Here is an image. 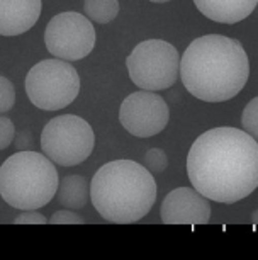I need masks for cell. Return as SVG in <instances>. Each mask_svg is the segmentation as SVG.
Returning <instances> with one entry per match:
<instances>
[{
  "instance_id": "obj_1",
  "label": "cell",
  "mask_w": 258,
  "mask_h": 260,
  "mask_svg": "<svg viewBox=\"0 0 258 260\" xmlns=\"http://www.w3.org/2000/svg\"><path fill=\"white\" fill-rule=\"evenodd\" d=\"M187 175L204 198L238 203L258 187V143L236 127L209 129L189 150Z\"/></svg>"
},
{
  "instance_id": "obj_2",
  "label": "cell",
  "mask_w": 258,
  "mask_h": 260,
  "mask_svg": "<svg viewBox=\"0 0 258 260\" xmlns=\"http://www.w3.org/2000/svg\"><path fill=\"white\" fill-rule=\"evenodd\" d=\"M180 75L191 95L204 102H225L246 85L250 61L240 41L207 34L194 39L183 51Z\"/></svg>"
},
{
  "instance_id": "obj_3",
  "label": "cell",
  "mask_w": 258,
  "mask_h": 260,
  "mask_svg": "<svg viewBox=\"0 0 258 260\" xmlns=\"http://www.w3.org/2000/svg\"><path fill=\"white\" fill-rule=\"evenodd\" d=\"M157 182L144 165L133 160H114L102 165L90 182L94 208L109 223L139 221L157 201Z\"/></svg>"
},
{
  "instance_id": "obj_4",
  "label": "cell",
  "mask_w": 258,
  "mask_h": 260,
  "mask_svg": "<svg viewBox=\"0 0 258 260\" xmlns=\"http://www.w3.org/2000/svg\"><path fill=\"white\" fill-rule=\"evenodd\" d=\"M58 184L55 164L38 151H17L0 167V196L21 211L46 206L55 198Z\"/></svg>"
},
{
  "instance_id": "obj_5",
  "label": "cell",
  "mask_w": 258,
  "mask_h": 260,
  "mask_svg": "<svg viewBox=\"0 0 258 260\" xmlns=\"http://www.w3.org/2000/svg\"><path fill=\"white\" fill-rule=\"evenodd\" d=\"M79 92V72L60 58L43 60L27 72L26 94L38 109H63L77 99Z\"/></svg>"
},
{
  "instance_id": "obj_6",
  "label": "cell",
  "mask_w": 258,
  "mask_h": 260,
  "mask_svg": "<svg viewBox=\"0 0 258 260\" xmlns=\"http://www.w3.org/2000/svg\"><path fill=\"white\" fill-rule=\"evenodd\" d=\"M131 80L141 90L158 92L170 89L180 73L177 48L163 39H146L126 60Z\"/></svg>"
},
{
  "instance_id": "obj_7",
  "label": "cell",
  "mask_w": 258,
  "mask_h": 260,
  "mask_svg": "<svg viewBox=\"0 0 258 260\" xmlns=\"http://www.w3.org/2000/svg\"><path fill=\"white\" fill-rule=\"evenodd\" d=\"M95 145V135L85 119L61 114L45 126L41 133V150L53 164L61 167L80 165L89 158Z\"/></svg>"
},
{
  "instance_id": "obj_8",
  "label": "cell",
  "mask_w": 258,
  "mask_h": 260,
  "mask_svg": "<svg viewBox=\"0 0 258 260\" xmlns=\"http://www.w3.org/2000/svg\"><path fill=\"white\" fill-rule=\"evenodd\" d=\"M48 51L65 61H79L89 56L95 46V29L87 16L61 12L48 22L45 31Z\"/></svg>"
},
{
  "instance_id": "obj_9",
  "label": "cell",
  "mask_w": 258,
  "mask_h": 260,
  "mask_svg": "<svg viewBox=\"0 0 258 260\" xmlns=\"http://www.w3.org/2000/svg\"><path fill=\"white\" fill-rule=\"evenodd\" d=\"M170 119L167 102L157 92L139 90L129 94L121 104L119 121L128 133L138 138H152L162 133Z\"/></svg>"
},
{
  "instance_id": "obj_10",
  "label": "cell",
  "mask_w": 258,
  "mask_h": 260,
  "mask_svg": "<svg viewBox=\"0 0 258 260\" xmlns=\"http://www.w3.org/2000/svg\"><path fill=\"white\" fill-rule=\"evenodd\" d=\"M162 221L165 224H207L211 219L209 199L192 187L170 190L163 199Z\"/></svg>"
},
{
  "instance_id": "obj_11",
  "label": "cell",
  "mask_w": 258,
  "mask_h": 260,
  "mask_svg": "<svg viewBox=\"0 0 258 260\" xmlns=\"http://www.w3.org/2000/svg\"><path fill=\"white\" fill-rule=\"evenodd\" d=\"M41 0H0V36H19L41 16Z\"/></svg>"
},
{
  "instance_id": "obj_12",
  "label": "cell",
  "mask_w": 258,
  "mask_h": 260,
  "mask_svg": "<svg viewBox=\"0 0 258 260\" xmlns=\"http://www.w3.org/2000/svg\"><path fill=\"white\" fill-rule=\"evenodd\" d=\"M207 19L221 24H236L255 11L258 0H194Z\"/></svg>"
},
{
  "instance_id": "obj_13",
  "label": "cell",
  "mask_w": 258,
  "mask_h": 260,
  "mask_svg": "<svg viewBox=\"0 0 258 260\" xmlns=\"http://www.w3.org/2000/svg\"><path fill=\"white\" fill-rule=\"evenodd\" d=\"M58 201L66 209H82L89 203V182L82 175H66L58 184Z\"/></svg>"
},
{
  "instance_id": "obj_14",
  "label": "cell",
  "mask_w": 258,
  "mask_h": 260,
  "mask_svg": "<svg viewBox=\"0 0 258 260\" xmlns=\"http://www.w3.org/2000/svg\"><path fill=\"white\" fill-rule=\"evenodd\" d=\"M84 11L90 21L109 24L118 17L119 2L118 0H85Z\"/></svg>"
},
{
  "instance_id": "obj_15",
  "label": "cell",
  "mask_w": 258,
  "mask_h": 260,
  "mask_svg": "<svg viewBox=\"0 0 258 260\" xmlns=\"http://www.w3.org/2000/svg\"><path fill=\"white\" fill-rule=\"evenodd\" d=\"M243 129L258 143V95L246 104L241 116Z\"/></svg>"
},
{
  "instance_id": "obj_16",
  "label": "cell",
  "mask_w": 258,
  "mask_h": 260,
  "mask_svg": "<svg viewBox=\"0 0 258 260\" xmlns=\"http://www.w3.org/2000/svg\"><path fill=\"white\" fill-rule=\"evenodd\" d=\"M143 165H144V169H148L152 174H162L168 167V156L163 150L152 148L144 153Z\"/></svg>"
},
{
  "instance_id": "obj_17",
  "label": "cell",
  "mask_w": 258,
  "mask_h": 260,
  "mask_svg": "<svg viewBox=\"0 0 258 260\" xmlns=\"http://www.w3.org/2000/svg\"><path fill=\"white\" fill-rule=\"evenodd\" d=\"M16 104V89L9 78L0 75V114L11 111Z\"/></svg>"
},
{
  "instance_id": "obj_18",
  "label": "cell",
  "mask_w": 258,
  "mask_h": 260,
  "mask_svg": "<svg viewBox=\"0 0 258 260\" xmlns=\"http://www.w3.org/2000/svg\"><path fill=\"white\" fill-rule=\"evenodd\" d=\"M48 223H51V224H84L85 219L77 213H73V209H61V211L53 213L51 218L48 219Z\"/></svg>"
},
{
  "instance_id": "obj_19",
  "label": "cell",
  "mask_w": 258,
  "mask_h": 260,
  "mask_svg": "<svg viewBox=\"0 0 258 260\" xmlns=\"http://www.w3.org/2000/svg\"><path fill=\"white\" fill-rule=\"evenodd\" d=\"M16 138V127L9 117L0 114V151L6 150Z\"/></svg>"
},
{
  "instance_id": "obj_20",
  "label": "cell",
  "mask_w": 258,
  "mask_h": 260,
  "mask_svg": "<svg viewBox=\"0 0 258 260\" xmlns=\"http://www.w3.org/2000/svg\"><path fill=\"white\" fill-rule=\"evenodd\" d=\"M14 223L16 224H45L48 223V219L41 213H38L36 209H27V211H22V213L14 219Z\"/></svg>"
},
{
  "instance_id": "obj_21",
  "label": "cell",
  "mask_w": 258,
  "mask_h": 260,
  "mask_svg": "<svg viewBox=\"0 0 258 260\" xmlns=\"http://www.w3.org/2000/svg\"><path fill=\"white\" fill-rule=\"evenodd\" d=\"M32 133L29 129H22L19 131L16 135V138H14V145H16V148L19 151H26V150H32Z\"/></svg>"
},
{
  "instance_id": "obj_22",
  "label": "cell",
  "mask_w": 258,
  "mask_h": 260,
  "mask_svg": "<svg viewBox=\"0 0 258 260\" xmlns=\"http://www.w3.org/2000/svg\"><path fill=\"white\" fill-rule=\"evenodd\" d=\"M251 223L253 224H258V209L251 213Z\"/></svg>"
},
{
  "instance_id": "obj_23",
  "label": "cell",
  "mask_w": 258,
  "mask_h": 260,
  "mask_svg": "<svg viewBox=\"0 0 258 260\" xmlns=\"http://www.w3.org/2000/svg\"><path fill=\"white\" fill-rule=\"evenodd\" d=\"M150 2H155V4H165V2H170V0H150Z\"/></svg>"
},
{
  "instance_id": "obj_24",
  "label": "cell",
  "mask_w": 258,
  "mask_h": 260,
  "mask_svg": "<svg viewBox=\"0 0 258 260\" xmlns=\"http://www.w3.org/2000/svg\"><path fill=\"white\" fill-rule=\"evenodd\" d=\"M255 14H256V17H258V4H256V7H255Z\"/></svg>"
}]
</instances>
